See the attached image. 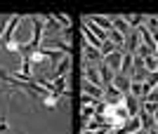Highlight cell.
Instances as JSON below:
<instances>
[{
    "label": "cell",
    "instance_id": "obj_1",
    "mask_svg": "<svg viewBox=\"0 0 158 134\" xmlns=\"http://www.w3.org/2000/svg\"><path fill=\"white\" fill-rule=\"evenodd\" d=\"M31 40H33V17L31 19H21L17 31H14V42L19 47L31 45Z\"/></svg>",
    "mask_w": 158,
    "mask_h": 134
},
{
    "label": "cell",
    "instance_id": "obj_2",
    "mask_svg": "<svg viewBox=\"0 0 158 134\" xmlns=\"http://www.w3.org/2000/svg\"><path fill=\"white\" fill-rule=\"evenodd\" d=\"M123 99H125V94L120 92L118 87H113V85L104 87V104H109V106H120Z\"/></svg>",
    "mask_w": 158,
    "mask_h": 134
},
{
    "label": "cell",
    "instance_id": "obj_3",
    "mask_svg": "<svg viewBox=\"0 0 158 134\" xmlns=\"http://www.w3.org/2000/svg\"><path fill=\"white\" fill-rule=\"evenodd\" d=\"M43 49H57V52H64V54H71V45L61 38H47V40L40 42Z\"/></svg>",
    "mask_w": 158,
    "mask_h": 134
},
{
    "label": "cell",
    "instance_id": "obj_4",
    "mask_svg": "<svg viewBox=\"0 0 158 134\" xmlns=\"http://www.w3.org/2000/svg\"><path fill=\"white\" fill-rule=\"evenodd\" d=\"M123 49H116V52H111V54H106L104 57V66H109L113 71V73H118L120 71V64H123Z\"/></svg>",
    "mask_w": 158,
    "mask_h": 134
},
{
    "label": "cell",
    "instance_id": "obj_5",
    "mask_svg": "<svg viewBox=\"0 0 158 134\" xmlns=\"http://www.w3.org/2000/svg\"><path fill=\"white\" fill-rule=\"evenodd\" d=\"M142 45V35H139V31L137 28H132L130 33L125 35V49L123 52H127V54H135V49Z\"/></svg>",
    "mask_w": 158,
    "mask_h": 134
},
{
    "label": "cell",
    "instance_id": "obj_6",
    "mask_svg": "<svg viewBox=\"0 0 158 134\" xmlns=\"http://www.w3.org/2000/svg\"><path fill=\"white\" fill-rule=\"evenodd\" d=\"M111 19V26H113V31H118L120 35H127L132 31L130 26H127V21L123 19V14H116V17H109Z\"/></svg>",
    "mask_w": 158,
    "mask_h": 134
},
{
    "label": "cell",
    "instance_id": "obj_7",
    "mask_svg": "<svg viewBox=\"0 0 158 134\" xmlns=\"http://www.w3.org/2000/svg\"><path fill=\"white\" fill-rule=\"evenodd\" d=\"M85 80L104 89V85H102V75H99V68H97V66H92V64H87V68H85Z\"/></svg>",
    "mask_w": 158,
    "mask_h": 134
},
{
    "label": "cell",
    "instance_id": "obj_8",
    "mask_svg": "<svg viewBox=\"0 0 158 134\" xmlns=\"http://www.w3.org/2000/svg\"><path fill=\"white\" fill-rule=\"evenodd\" d=\"M139 122H142V129L144 132H151V129H156V120H153V115L151 113H146L144 108H139Z\"/></svg>",
    "mask_w": 158,
    "mask_h": 134
},
{
    "label": "cell",
    "instance_id": "obj_9",
    "mask_svg": "<svg viewBox=\"0 0 158 134\" xmlns=\"http://www.w3.org/2000/svg\"><path fill=\"white\" fill-rule=\"evenodd\" d=\"M83 26H85V28H87V31H90V33L94 35V38H97L99 42H106V40H109V35H106V31H102V28H99L97 24H92L90 19H85V21H83Z\"/></svg>",
    "mask_w": 158,
    "mask_h": 134
},
{
    "label": "cell",
    "instance_id": "obj_10",
    "mask_svg": "<svg viewBox=\"0 0 158 134\" xmlns=\"http://www.w3.org/2000/svg\"><path fill=\"white\" fill-rule=\"evenodd\" d=\"M130 85H132V80L127 78V75L116 73V78H113V87H118L123 94H130Z\"/></svg>",
    "mask_w": 158,
    "mask_h": 134
},
{
    "label": "cell",
    "instance_id": "obj_11",
    "mask_svg": "<svg viewBox=\"0 0 158 134\" xmlns=\"http://www.w3.org/2000/svg\"><path fill=\"white\" fill-rule=\"evenodd\" d=\"M83 92L90 94V97H94V99H99V101H104V89L97 87V85H92V82H87V80H83Z\"/></svg>",
    "mask_w": 158,
    "mask_h": 134
},
{
    "label": "cell",
    "instance_id": "obj_12",
    "mask_svg": "<svg viewBox=\"0 0 158 134\" xmlns=\"http://www.w3.org/2000/svg\"><path fill=\"white\" fill-rule=\"evenodd\" d=\"M132 64H135V54H123V64H120V71L118 73L120 75H127V78H130L132 75Z\"/></svg>",
    "mask_w": 158,
    "mask_h": 134
},
{
    "label": "cell",
    "instance_id": "obj_13",
    "mask_svg": "<svg viewBox=\"0 0 158 134\" xmlns=\"http://www.w3.org/2000/svg\"><path fill=\"white\" fill-rule=\"evenodd\" d=\"M144 28H146V31H149V33L153 35V40L158 42V17H156V14L146 17V21H144Z\"/></svg>",
    "mask_w": 158,
    "mask_h": 134
},
{
    "label": "cell",
    "instance_id": "obj_14",
    "mask_svg": "<svg viewBox=\"0 0 158 134\" xmlns=\"http://www.w3.org/2000/svg\"><path fill=\"white\" fill-rule=\"evenodd\" d=\"M99 75H102V85H104V87L113 85V78H116V73H113L109 66H104V64H102V66H99Z\"/></svg>",
    "mask_w": 158,
    "mask_h": 134
},
{
    "label": "cell",
    "instance_id": "obj_15",
    "mask_svg": "<svg viewBox=\"0 0 158 134\" xmlns=\"http://www.w3.org/2000/svg\"><path fill=\"white\" fill-rule=\"evenodd\" d=\"M69 68H71V59H69V57H64V59L57 64V68H54L52 80H54V78H61V75H66V73H69Z\"/></svg>",
    "mask_w": 158,
    "mask_h": 134
},
{
    "label": "cell",
    "instance_id": "obj_16",
    "mask_svg": "<svg viewBox=\"0 0 158 134\" xmlns=\"http://www.w3.org/2000/svg\"><path fill=\"white\" fill-rule=\"evenodd\" d=\"M87 19L92 21V24H97L99 28H102V31H106V33H109V31H111V19H109V17H99V14H94V17H87Z\"/></svg>",
    "mask_w": 158,
    "mask_h": 134
},
{
    "label": "cell",
    "instance_id": "obj_17",
    "mask_svg": "<svg viewBox=\"0 0 158 134\" xmlns=\"http://www.w3.org/2000/svg\"><path fill=\"white\" fill-rule=\"evenodd\" d=\"M106 35H109V40H111L113 45L118 47V49H125V35H120L118 31H113V28H111V31H109Z\"/></svg>",
    "mask_w": 158,
    "mask_h": 134
},
{
    "label": "cell",
    "instance_id": "obj_18",
    "mask_svg": "<svg viewBox=\"0 0 158 134\" xmlns=\"http://www.w3.org/2000/svg\"><path fill=\"white\" fill-rule=\"evenodd\" d=\"M123 104H125V108H127V113H130V115H137V113H139L137 99H135L132 94H125V99H123Z\"/></svg>",
    "mask_w": 158,
    "mask_h": 134
},
{
    "label": "cell",
    "instance_id": "obj_19",
    "mask_svg": "<svg viewBox=\"0 0 158 134\" xmlns=\"http://www.w3.org/2000/svg\"><path fill=\"white\" fill-rule=\"evenodd\" d=\"M52 82H54V89H57V94L61 97V94L66 92V87H69V75H61V78H54Z\"/></svg>",
    "mask_w": 158,
    "mask_h": 134
},
{
    "label": "cell",
    "instance_id": "obj_20",
    "mask_svg": "<svg viewBox=\"0 0 158 134\" xmlns=\"http://www.w3.org/2000/svg\"><path fill=\"white\" fill-rule=\"evenodd\" d=\"M94 111H97L94 106H80V122L92 120V118H94Z\"/></svg>",
    "mask_w": 158,
    "mask_h": 134
},
{
    "label": "cell",
    "instance_id": "obj_21",
    "mask_svg": "<svg viewBox=\"0 0 158 134\" xmlns=\"http://www.w3.org/2000/svg\"><path fill=\"white\" fill-rule=\"evenodd\" d=\"M130 94L135 99H144V85L142 82H132L130 85Z\"/></svg>",
    "mask_w": 158,
    "mask_h": 134
},
{
    "label": "cell",
    "instance_id": "obj_22",
    "mask_svg": "<svg viewBox=\"0 0 158 134\" xmlns=\"http://www.w3.org/2000/svg\"><path fill=\"white\" fill-rule=\"evenodd\" d=\"M52 19L57 21L59 26H64V28H69V26H71V19H69L66 14H61V12H54V14H52Z\"/></svg>",
    "mask_w": 158,
    "mask_h": 134
},
{
    "label": "cell",
    "instance_id": "obj_23",
    "mask_svg": "<svg viewBox=\"0 0 158 134\" xmlns=\"http://www.w3.org/2000/svg\"><path fill=\"white\" fill-rule=\"evenodd\" d=\"M99 104H102V101L94 99V97H90V94H83V97H80V106H94L97 108Z\"/></svg>",
    "mask_w": 158,
    "mask_h": 134
},
{
    "label": "cell",
    "instance_id": "obj_24",
    "mask_svg": "<svg viewBox=\"0 0 158 134\" xmlns=\"http://www.w3.org/2000/svg\"><path fill=\"white\" fill-rule=\"evenodd\" d=\"M151 49H149V47H146V45H139L137 47V49H135V57H142V59H146V57H151Z\"/></svg>",
    "mask_w": 158,
    "mask_h": 134
},
{
    "label": "cell",
    "instance_id": "obj_25",
    "mask_svg": "<svg viewBox=\"0 0 158 134\" xmlns=\"http://www.w3.org/2000/svg\"><path fill=\"white\" fill-rule=\"evenodd\" d=\"M116 49H118V47L113 45L111 40H106L104 45H102V49H99V52H102V57H106V54H111V52H116Z\"/></svg>",
    "mask_w": 158,
    "mask_h": 134
},
{
    "label": "cell",
    "instance_id": "obj_26",
    "mask_svg": "<svg viewBox=\"0 0 158 134\" xmlns=\"http://www.w3.org/2000/svg\"><path fill=\"white\" fill-rule=\"evenodd\" d=\"M10 19H12V17H0V40H2V35H5V31H7Z\"/></svg>",
    "mask_w": 158,
    "mask_h": 134
},
{
    "label": "cell",
    "instance_id": "obj_27",
    "mask_svg": "<svg viewBox=\"0 0 158 134\" xmlns=\"http://www.w3.org/2000/svg\"><path fill=\"white\" fill-rule=\"evenodd\" d=\"M7 129H10V125H7V120L2 118V115H0V134H5Z\"/></svg>",
    "mask_w": 158,
    "mask_h": 134
},
{
    "label": "cell",
    "instance_id": "obj_28",
    "mask_svg": "<svg viewBox=\"0 0 158 134\" xmlns=\"http://www.w3.org/2000/svg\"><path fill=\"white\" fill-rule=\"evenodd\" d=\"M153 120H156V129H158V111L153 113Z\"/></svg>",
    "mask_w": 158,
    "mask_h": 134
},
{
    "label": "cell",
    "instance_id": "obj_29",
    "mask_svg": "<svg viewBox=\"0 0 158 134\" xmlns=\"http://www.w3.org/2000/svg\"><path fill=\"white\" fill-rule=\"evenodd\" d=\"M109 134H118V132H116V127H111V129H109Z\"/></svg>",
    "mask_w": 158,
    "mask_h": 134
},
{
    "label": "cell",
    "instance_id": "obj_30",
    "mask_svg": "<svg viewBox=\"0 0 158 134\" xmlns=\"http://www.w3.org/2000/svg\"><path fill=\"white\" fill-rule=\"evenodd\" d=\"M153 57H156V61H158V47H156V52H153Z\"/></svg>",
    "mask_w": 158,
    "mask_h": 134
},
{
    "label": "cell",
    "instance_id": "obj_31",
    "mask_svg": "<svg viewBox=\"0 0 158 134\" xmlns=\"http://www.w3.org/2000/svg\"><path fill=\"white\" fill-rule=\"evenodd\" d=\"M80 134H94V132H80Z\"/></svg>",
    "mask_w": 158,
    "mask_h": 134
},
{
    "label": "cell",
    "instance_id": "obj_32",
    "mask_svg": "<svg viewBox=\"0 0 158 134\" xmlns=\"http://www.w3.org/2000/svg\"><path fill=\"white\" fill-rule=\"evenodd\" d=\"M156 89H158V87H156Z\"/></svg>",
    "mask_w": 158,
    "mask_h": 134
}]
</instances>
